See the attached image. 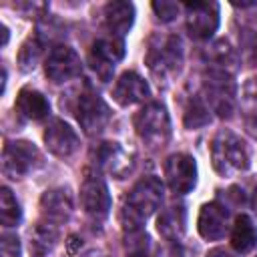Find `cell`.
Here are the masks:
<instances>
[{
  "instance_id": "22",
  "label": "cell",
  "mask_w": 257,
  "mask_h": 257,
  "mask_svg": "<svg viewBox=\"0 0 257 257\" xmlns=\"http://www.w3.org/2000/svg\"><path fill=\"white\" fill-rule=\"evenodd\" d=\"M241 114L245 128L257 137V78H249L241 94Z\"/></svg>"
},
{
  "instance_id": "4",
  "label": "cell",
  "mask_w": 257,
  "mask_h": 257,
  "mask_svg": "<svg viewBox=\"0 0 257 257\" xmlns=\"http://www.w3.org/2000/svg\"><path fill=\"white\" fill-rule=\"evenodd\" d=\"M135 128L137 135L145 145L151 149H161L169 143L171 137V120L169 112L163 104L159 102H149L135 114Z\"/></svg>"
},
{
  "instance_id": "18",
  "label": "cell",
  "mask_w": 257,
  "mask_h": 257,
  "mask_svg": "<svg viewBox=\"0 0 257 257\" xmlns=\"http://www.w3.org/2000/svg\"><path fill=\"white\" fill-rule=\"evenodd\" d=\"M102 16H104V24L108 28V32L112 36H118L122 38L131 26H133V20H135V6L131 2H120V0H114V2H108L102 10Z\"/></svg>"
},
{
  "instance_id": "1",
  "label": "cell",
  "mask_w": 257,
  "mask_h": 257,
  "mask_svg": "<svg viewBox=\"0 0 257 257\" xmlns=\"http://www.w3.org/2000/svg\"><path fill=\"white\" fill-rule=\"evenodd\" d=\"M163 201V183L157 177H143L126 195L120 209V225L124 231H139L145 221L159 209Z\"/></svg>"
},
{
  "instance_id": "16",
  "label": "cell",
  "mask_w": 257,
  "mask_h": 257,
  "mask_svg": "<svg viewBox=\"0 0 257 257\" xmlns=\"http://www.w3.org/2000/svg\"><path fill=\"white\" fill-rule=\"evenodd\" d=\"M149 84L147 80L133 72V70H126L122 72L116 82H114V88H112V98L120 104V106H131V104H137L141 100H145L149 96Z\"/></svg>"
},
{
  "instance_id": "5",
  "label": "cell",
  "mask_w": 257,
  "mask_h": 257,
  "mask_svg": "<svg viewBox=\"0 0 257 257\" xmlns=\"http://www.w3.org/2000/svg\"><path fill=\"white\" fill-rule=\"evenodd\" d=\"M203 88H205V98L209 108H213L219 116H231L233 108H235V80L231 76V72L223 66H213L205 72V80H203Z\"/></svg>"
},
{
  "instance_id": "21",
  "label": "cell",
  "mask_w": 257,
  "mask_h": 257,
  "mask_svg": "<svg viewBox=\"0 0 257 257\" xmlns=\"http://www.w3.org/2000/svg\"><path fill=\"white\" fill-rule=\"evenodd\" d=\"M231 245L237 253H249L257 245V227L247 215H239L235 219L233 231H231Z\"/></svg>"
},
{
  "instance_id": "28",
  "label": "cell",
  "mask_w": 257,
  "mask_h": 257,
  "mask_svg": "<svg viewBox=\"0 0 257 257\" xmlns=\"http://www.w3.org/2000/svg\"><path fill=\"white\" fill-rule=\"evenodd\" d=\"M2 257H20V241L16 235H2Z\"/></svg>"
},
{
  "instance_id": "30",
  "label": "cell",
  "mask_w": 257,
  "mask_h": 257,
  "mask_svg": "<svg viewBox=\"0 0 257 257\" xmlns=\"http://www.w3.org/2000/svg\"><path fill=\"white\" fill-rule=\"evenodd\" d=\"M66 243H68V251H70V253H74V245H76V243H80V241H78V237H74V235H70Z\"/></svg>"
},
{
  "instance_id": "20",
  "label": "cell",
  "mask_w": 257,
  "mask_h": 257,
  "mask_svg": "<svg viewBox=\"0 0 257 257\" xmlns=\"http://www.w3.org/2000/svg\"><path fill=\"white\" fill-rule=\"evenodd\" d=\"M185 223H187V213L183 209V205L177 207H169L165 209L159 219H157V229L159 233L169 239V241H177L181 239V235L185 233Z\"/></svg>"
},
{
  "instance_id": "6",
  "label": "cell",
  "mask_w": 257,
  "mask_h": 257,
  "mask_svg": "<svg viewBox=\"0 0 257 257\" xmlns=\"http://www.w3.org/2000/svg\"><path fill=\"white\" fill-rule=\"evenodd\" d=\"M42 163L40 151L28 141H12L2 151V173L10 179H22Z\"/></svg>"
},
{
  "instance_id": "10",
  "label": "cell",
  "mask_w": 257,
  "mask_h": 257,
  "mask_svg": "<svg viewBox=\"0 0 257 257\" xmlns=\"http://www.w3.org/2000/svg\"><path fill=\"white\" fill-rule=\"evenodd\" d=\"M165 177L169 187L179 193L185 195L189 191H193L195 183H197V165L195 159L187 153H175L165 161Z\"/></svg>"
},
{
  "instance_id": "11",
  "label": "cell",
  "mask_w": 257,
  "mask_h": 257,
  "mask_svg": "<svg viewBox=\"0 0 257 257\" xmlns=\"http://www.w3.org/2000/svg\"><path fill=\"white\" fill-rule=\"evenodd\" d=\"M44 72L52 82H66L80 74V58L70 46L58 44L48 52Z\"/></svg>"
},
{
  "instance_id": "3",
  "label": "cell",
  "mask_w": 257,
  "mask_h": 257,
  "mask_svg": "<svg viewBox=\"0 0 257 257\" xmlns=\"http://www.w3.org/2000/svg\"><path fill=\"white\" fill-rule=\"evenodd\" d=\"M183 64V46L177 36H153L147 50V66L161 80L179 74Z\"/></svg>"
},
{
  "instance_id": "32",
  "label": "cell",
  "mask_w": 257,
  "mask_h": 257,
  "mask_svg": "<svg viewBox=\"0 0 257 257\" xmlns=\"http://www.w3.org/2000/svg\"><path fill=\"white\" fill-rule=\"evenodd\" d=\"M251 205H253V211L257 213V189H255V193H253V199H251Z\"/></svg>"
},
{
  "instance_id": "19",
  "label": "cell",
  "mask_w": 257,
  "mask_h": 257,
  "mask_svg": "<svg viewBox=\"0 0 257 257\" xmlns=\"http://www.w3.org/2000/svg\"><path fill=\"white\" fill-rule=\"evenodd\" d=\"M14 106L22 116H26L30 120H40V118L48 116V112H50V104H48L46 96L34 88H22L16 96Z\"/></svg>"
},
{
  "instance_id": "25",
  "label": "cell",
  "mask_w": 257,
  "mask_h": 257,
  "mask_svg": "<svg viewBox=\"0 0 257 257\" xmlns=\"http://www.w3.org/2000/svg\"><path fill=\"white\" fill-rule=\"evenodd\" d=\"M56 237H58V225L44 219L42 223L36 225L34 235H32V243H34V247H36L40 253H44V251H48V249L54 245Z\"/></svg>"
},
{
  "instance_id": "33",
  "label": "cell",
  "mask_w": 257,
  "mask_h": 257,
  "mask_svg": "<svg viewBox=\"0 0 257 257\" xmlns=\"http://www.w3.org/2000/svg\"><path fill=\"white\" fill-rule=\"evenodd\" d=\"M255 56H257V48H255Z\"/></svg>"
},
{
  "instance_id": "31",
  "label": "cell",
  "mask_w": 257,
  "mask_h": 257,
  "mask_svg": "<svg viewBox=\"0 0 257 257\" xmlns=\"http://www.w3.org/2000/svg\"><path fill=\"white\" fill-rule=\"evenodd\" d=\"M128 257H151V255H147V253H145V251L141 249V251H133V253H131Z\"/></svg>"
},
{
  "instance_id": "15",
  "label": "cell",
  "mask_w": 257,
  "mask_h": 257,
  "mask_svg": "<svg viewBox=\"0 0 257 257\" xmlns=\"http://www.w3.org/2000/svg\"><path fill=\"white\" fill-rule=\"evenodd\" d=\"M96 165L114 179H122L133 171V157L118 143H102L96 149Z\"/></svg>"
},
{
  "instance_id": "7",
  "label": "cell",
  "mask_w": 257,
  "mask_h": 257,
  "mask_svg": "<svg viewBox=\"0 0 257 257\" xmlns=\"http://www.w3.org/2000/svg\"><path fill=\"white\" fill-rule=\"evenodd\" d=\"M74 110H76V118H78L80 128L86 135H90V137L102 133L104 126L110 120V108L90 88H84V90L78 92V96H76V108Z\"/></svg>"
},
{
  "instance_id": "27",
  "label": "cell",
  "mask_w": 257,
  "mask_h": 257,
  "mask_svg": "<svg viewBox=\"0 0 257 257\" xmlns=\"http://www.w3.org/2000/svg\"><path fill=\"white\" fill-rule=\"evenodd\" d=\"M153 10L157 12V16H159L163 22H171V20L179 14L181 4L169 2V0H161V2H153Z\"/></svg>"
},
{
  "instance_id": "29",
  "label": "cell",
  "mask_w": 257,
  "mask_h": 257,
  "mask_svg": "<svg viewBox=\"0 0 257 257\" xmlns=\"http://www.w3.org/2000/svg\"><path fill=\"white\" fill-rule=\"evenodd\" d=\"M207 257H233L231 253H227L225 249H213V251H209L207 253Z\"/></svg>"
},
{
  "instance_id": "2",
  "label": "cell",
  "mask_w": 257,
  "mask_h": 257,
  "mask_svg": "<svg viewBox=\"0 0 257 257\" xmlns=\"http://www.w3.org/2000/svg\"><path fill=\"white\" fill-rule=\"evenodd\" d=\"M213 167L221 177H231L249 167V153L241 137L231 131H219L211 143Z\"/></svg>"
},
{
  "instance_id": "26",
  "label": "cell",
  "mask_w": 257,
  "mask_h": 257,
  "mask_svg": "<svg viewBox=\"0 0 257 257\" xmlns=\"http://www.w3.org/2000/svg\"><path fill=\"white\" fill-rule=\"evenodd\" d=\"M40 52H42V42L38 38H28L22 46H20V52H18V64L24 72H30L36 68V62L40 58Z\"/></svg>"
},
{
  "instance_id": "17",
  "label": "cell",
  "mask_w": 257,
  "mask_h": 257,
  "mask_svg": "<svg viewBox=\"0 0 257 257\" xmlns=\"http://www.w3.org/2000/svg\"><path fill=\"white\" fill-rule=\"evenodd\" d=\"M40 209L46 221L50 223H62L70 217L72 213V197L68 193V189L58 187V189H50L40 197Z\"/></svg>"
},
{
  "instance_id": "13",
  "label": "cell",
  "mask_w": 257,
  "mask_h": 257,
  "mask_svg": "<svg viewBox=\"0 0 257 257\" xmlns=\"http://www.w3.org/2000/svg\"><path fill=\"white\" fill-rule=\"evenodd\" d=\"M44 143H46V149L60 159L72 157L80 145L74 128L60 118H54L48 122L46 131H44Z\"/></svg>"
},
{
  "instance_id": "24",
  "label": "cell",
  "mask_w": 257,
  "mask_h": 257,
  "mask_svg": "<svg viewBox=\"0 0 257 257\" xmlns=\"http://www.w3.org/2000/svg\"><path fill=\"white\" fill-rule=\"evenodd\" d=\"M20 217H22V211H20L18 201L14 199V195L8 187H2V191H0V221H2V225L14 227L20 223Z\"/></svg>"
},
{
  "instance_id": "23",
  "label": "cell",
  "mask_w": 257,
  "mask_h": 257,
  "mask_svg": "<svg viewBox=\"0 0 257 257\" xmlns=\"http://www.w3.org/2000/svg\"><path fill=\"white\" fill-rule=\"evenodd\" d=\"M185 126L187 128H201L211 122V110L209 104L201 96H191L187 108H185Z\"/></svg>"
},
{
  "instance_id": "9",
  "label": "cell",
  "mask_w": 257,
  "mask_h": 257,
  "mask_svg": "<svg viewBox=\"0 0 257 257\" xmlns=\"http://www.w3.org/2000/svg\"><path fill=\"white\" fill-rule=\"evenodd\" d=\"M187 30L193 38L205 40L213 36L219 26V4L217 2H187Z\"/></svg>"
},
{
  "instance_id": "12",
  "label": "cell",
  "mask_w": 257,
  "mask_h": 257,
  "mask_svg": "<svg viewBox=\"0 0 257 257\" xmlns=\"http://www.w3.org/2000/svg\"><path fill=\"white\" fill-rule=\"evenodd\" d=\"M80 203L82 209L92 217H104L110 209V195L104 179L96 173H86L80 185Z\"/></svg>"
},
{
  "instance_id": "14",
  "label": "cell",
  "mask_w": 257,
  "mask_h": 257,
  "mask_svg": "<svg viewBox=\"0 0 257 257\" xmlns=\"http://www.w3.org/2000/svg\"><path fill=\"white\" fill-rule=\"evenodd\" d=\"M197 229H199V235L207 241H217L225 237L229 229V211L221 203L203 205L197 219Z\"/></svg>"
},
{
  "instance_id": "8",
  "label": "cell",
  "mask_w": 257,
  "mask_h": 257,
  "mask_svg": "<svg viewBox=\"0 0 257 257\" xmlns=\"http://www.w3.org/2000/svg\"><path fill=\"white\" fill-rule=\"evenodd\" d=\"M124 56V42L118 36H102L98 40H94L90 54H88V64L92 68V72L106 82L116 66V62Z\"/></svg>"
}]
</instances>
